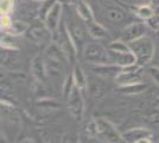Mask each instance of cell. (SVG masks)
Segmentation results:
<instances>
[{"mask_svg":"<svg viewBox=\"0 0 159 143\" xmlns=\"http://www.w3.org/2000/svg\"><path fill=\"white\" fill-rule=\"evenodd\" d=\"M132 53L135 56L137 64L141 68L147 66L150 62H152L154 54H156V45L151 37L144 36L137 41L128 43Z\"/></svg>","mask_w":159,"mask_h":143,"instance_id":"obj_1","label":"cell"},{"mask_svg":"<svg viewBox=\"0 0 159 143\" xmlns=\"http://www.w3.org/2000/svg\"><path fill=\"white\" fill-rule=\"evenodd\" d=\"M51 37H52V42H55L63 50V53L66 55L69 63H74L75 56H76V53H77V48H76L75 43L71 40V36L69 34L66 24L62 23L60 29L55 34L51 35Z\"/></svg>","mask_w":159,"mask_h":143,"instance_id":"obj_2","label":"cell"},{"mask_svg":"<svg viewBox=\"0 0 159 143\" xmlns=\"http://www.w3.org/2000/svg\"><path fill=\"white\" fill-rule=\"evenodd\" d=\"M82 56L87 62L92 64H103L109 63L108 49L103 47L99 41L87 42L82 48Z\"/></svg>","mask_w":159,"mask_h":143,"instance_id":"obj_3","label":"cell"},{"mask_svg":"<svg viewBox=\"0 0 159 143\" xmlns=\"http://www.w3.org/2000/svg\"><path fill=\"white\" fill-rule=\"evenodd\" d=\"M96 126H98V137L101 141L107 143H119L122 141V137L114 124L105 118H95Z\"/></svg>","mask_w":159,"mask_h":143,"instance_id":"obj_4","label":"cell"},{"mask_svg":"<svg viewBox=\"0 0 159 143\" xmlns=\"http://www.w3.org/2000/svg\"><path fill=\"white\" fill-rule=\"evenodd\" d=\"M66 102L68 111L71 117L75 118V121L81 122L84 115V99L82 95V91L75 87L66 98Z\"/></svg>","mask_w":159,"mask_h":143,"instance_id":"obj_5","label":"cell"},{"mask_svg":"<svg viewBox=\"0 0 159 143\" xmlns=\"http://www.w3.org/2000/svg\"><path fill=\"white\" fill-rule=\"evenodd\" d=\"M62 13H63V4L62 1L57 0L55 5L51 7V10L48 12L45 19L43 21L44 25L49 30L50 35L55 34L61 26V19H62Z\"/></svg>","mask_w":159,"mask_h":143,"instance_id":"obj_6","label":"cell"},{"mask_svg":"<svg viewBox=\"0 0 159 143\" xmlns=\"http://www.w3.org/2000/svg\"><path fill=\"white\" fill-rule=\"evenodd\" d=\"M140 66L137 63L127 66L121 69L119 75L115 78V82L119 86H125V85H129V83H134V82L141 81V75H140Z\"/></svg>","mask_w":159,"mask_h":143,"instance_id":"obj_7","label":"cell"},{"mask_svg":"<svg viewBox=\"0 0 159 143\" xmlns=\"http://www.w3.org/2000/svg\"><path fill=\"white\" fill-rule=\"evenodd\" d=\"M146 32H147V25L145 23H141V21L132 23L124 29L121 40H124L127 43H131V42L137 41L141 37L146 36Z\"/></svg>","mask_w":159,"mask_h":143,"instance_id":"obj_8","label":"cell"},{"mask_svg":"<svg viewBox=\"0 0 159 143\" xmlns=\"http://www.w3.org/2000/svg\"><path fill=\"white\" fill-rule=\"evenodd\" d=\"M103 12L105 16L113 23H121L126 19V11L122 7L118 6L116 4L111 2V1H105L103 2Z\"/></svg>","mask_w":159,"mask_h":143,"instance_id":"obj_9","label":"cell"},{"mask_svg":"<svg viewBox=\"0 0 159 143\" xmlns=\"http://www.w3.org/2000/svg\"><path fill=\"white\" fill-rule=\"evenodd\" d=\"M108 60H109V63L119 66L121 68L137 63L135 56L132 51L131 53H116V51L108 49Z\"/></svg>","mask_w":159,"mask_h":143,"instance_id":"obj_10","label":"cell"},{"mask_svg":"<svg viewBox=\"0 0 159 143\" xmlns=\"http://www.w3.org/2000/svg\"><path fill=\"white\" fill-rule=\"evenodd\" d=\"M153 135V131L147 128H132L121 134L122 141L126 143H137L143 138H147Z\"/></svg>","mask_w":159,"mask_h":143,"instance_id":"obj_11","label":"cell"},{"mask_svg":"<svg viewBox=\"0 0 159 143\" xmlns=\"http://www.w3.org/2000/svg\"><path fill=\"white\" fill-rule=\"evenodd\" d=\"M66 27H68V31H69V34L71 36V40L75 43L77 50H79V48L84 47V44L87 43L86 37H87V34H88L87 27L84 29L82 25H80L79 23H75V21H73L69 25H66Z\"/></svg>","mask_w":159,"mask_h":143,"instance_id":"obj_12","label":"cell"},{"mask_svg":"<svg viewBox=\"0 0 159 143\" xmlns=\"http://www.w3.org/2000/svg\"><path fill=\"white\" fill-rule=\"evenodd\" d=\"M31 73H32L33 78L37 81L44 82L48 76L47 66H45V61L44 57H42L40 55H36L31 61Z\"/></svg>","mask_w":159,"mask_h":143,"instance_id":"obj_13","label":"cell"},{"mask_svg":"<svg viewBox=\"0 0 159 143\" xmlns=\"http://www.w3.org/2000/svg\"><path fill=\"white\" fill-rule=\"evenodd\" d=\"M121 67L115 66L113 63H103V64H93L92 70L94 74L102 76V78H116L121 72Z\"/></svg>","mask_w":159,"mask_h":143,"instance_id":"obj_14","label":"cell"},{"mask_svg":"<svg viewBox=\"0 0 159 143\" xmlns=\"http://www.w3.org/2000/svg\"><path fill=\"white\" fill-rule=\"evenodd\" d=\"M87 27V31H88V35L95 40V41H102L108 37V31L107 29L102 24H100L98 21H88V23H84Z\"/></svg>","mask_w":159,"mask_h":143,"instance_id":"obj_15","label":"cell"},{"mask_svg":"<svg viewBox=\"0 0 159 143\" xmlns=\"http://www.w3.org/2000/svg\"><path fill=\"white\" fill-rule=\"evenodd\" d=\"M47 34H50L49 30L47 29V26L44 25H36V26L30 27L27 30V32L25 34V36L27 37V40L30 42H32L34 44H39L45 40Z\"/></svg>","mask_w":159,"mask_h":143,"instance_id":"obj_16","label":"cell"},{"mask_svg":"<svg viewBox=\"0 0 159 143\" xmlns=\"http://www.w3.org/2000/svg\"><path fill=\"white\" fill-rule=\"evenodd\" d=\"M75 10H76V13L79 16L80 18L84 23H88V21H94V13H93V10L92 7L89 6V4H87L86 1L83 0H80L76 2L75 5Z\"/></svg>","mask_w":159,"mask_h":143,"instance_id":"obj_17","label":"cell"},{"mask_svg":"<svg viewBox=\"0 0 159 143\" xmlns=\"http://www.w3.org/2000/svg\"><path fill=\"white\" fill-rule=\"evenodd\" d=\"M30 27L27 25V23L23 21H12V24L10 25V26L7 27L6 30L4 31V34H7L10 35V36H21V35H25L27 32V30H29Z\"/></svg>","mask_w":159,"mask_h":143,"instance_id":"obj_18","label":"cell"},{"mask_svg":"<svg viewBox=\"0 0 159 143\" xmlns=\"http://www.w3.org/2000/svg\"><path fill=\"white\" fill-rule=\"evenodd\" d=\"M73 79L75 82V87H77L79 89L83 91L87 87V76L84 74V70L83 68L79 66V64H75L73 68Z\"/></svg>","mask_w":159,"mask_h":143,"instance_id":"obj_19","label":"cell"},{"mask_svg":"<svg viewBox=\"0 0 159 143\" xmlns=\"http://www.w3.org/2000/svg\"><path fill=\"white\" fill-rule=\"evenodd\" d=\"M147 89V85L144 82H134V83H129V85H125V86H119V92L122 94H139L143 93L144 91Z\"/></svg>","mask_w":159,"mask_h":143,"instance_id":"obj_20","label":"cell"},{"mask_svg":"<svg viewBox=\"0 0 159 143\" xmlns=\"http://www.w3.org/2000/svg\"><path fill=\"white\" fill-rule=\"evenodd\" d=\"M135 14L139 17L140 19L146 21L157 13H156V11H154V8L152 7L151 4H143V5L135 7Z\"/></svg>","mask_w":159,"mask_h":143,"instance_id":"obj_21","label":"cell"},{"mask_svg":"<svg viewBox=\"0 0 159 143\" xmlns=\"http://www.w3.org/2000/svg\"><path fill=\"white\" fill-rule=\"evenodd\" d=\"M107 49L113 50V51H116V53H131V51H132V50H131V47H129V44H128L127 42L124 41V40L112 41L109 44H108Z\"/></svg>","mask_w":159,"mask_h":143,"instance_id":"obj_22","label":"cell"},{"mask_svg":"<svg viewBox=\"0 0 159 143\" xmlns=\"http://www.w3.org/2000/svg\"><path fill=\"white\" fill-rule=\"evenodd\" d=\"M11 37H13V36H10V35H7V34L4 35V37H1V48H2L4 50H8V51H17V50H18V47H17L16 43L11 40Z\"/></svg>","mask_w":159,"mask_h":143,"instance_id":"obj_23","label":"cell"},{"mask_svg":"<svg viewBox=\"0 0 159 143\" xmlns=\"http://www.w3.org/2000/svg\"><path fill=\"white\" fill-rule=\"evenodd\" d=\"M74 88H75V82H74V79H73V74H69L66 78V80L63 82V87H62V93H63L64 99L70 94V92Z\"/></svg>","mask_w":159,"mask_h":143,"instance_id":"obj_24","label":"cell"},{"mask_svg":"<svg viewBox=\"0 0 159 143\" xmlns=\"http://www.w3.org/2000/svg\"><path fill=\"white\" fill-rule=\"evenodd\" d=\"M87 136L92 137V138H96L98 137V126H96V119L93 118L90 122L87 124L86 131H84Z\"/></svg>","mask_w":159,"mask_h":143,"instance_id":"obj_25","label":"cell"},{"mask_svg":"<svg viewBox=\"0 0 159 143\" xmlns=\"http://www.w3.org/2000/svg\"><path fill=\"white\" fill-rule=\"evenodd\" d=\"M14 0H0V11L1 14H10L13 11Z\"/></svg>","mask_w":159,"mask_h":143,"instance_id":"obj_26","label":"cell"},{"mask_svg":"<svg viewBox=\"0 0 159 143\" xmlns=\"http://www.w3.org/2000/svg\"><path fill=\"white\" fill-rule=\"evenodd\" d=\"M147 74L150 75V78L159 86V67H157V66L148 67L147 68Z\"/></svg>","mask_w":159,"mask_h":143,"instance_id":"obj_27","label":"cell"},{"mask_svg":"<svg viewBox=\"0 0 159 143\" xmlns=\"http://www.w3.org/2000/svg\"><path fill=\"white\" fill-rule=\"evenodd\" d=\"M146 25L148 27H151L154 31H159V17L157 14H154L152 18L146 21Z\"/></svg>","mask_w":159,"mask_h":143,"instance_id":"obj_28","label":"cell"},{"mask_svg":"<svg viewBox=\"0 0 159 143\" xmlns=\"http://www.w3.org/2000/svg\"><path fill=\"white\" fill-rule=\"evenodd\" d=\"M12 19L10 17V14H1V18H0V23H1V30L5 31L7 27L12 24Z\"/></svg>","mask_w":159,"mask_h":143,"instance_id":"obj_29","label":"cell"},{"mask_svg":"<svg viewBox=\"0 0 159 143\" xmlns=\"http://www.w3.org/2000/svg\"><path fill=\"white\" fill-rule=\"evenodd\" d=\"M40 100L47 104V105H42V107H44V109L53 110V109H56V107H58V106H60V105L55 102V100H51V99H40Z\"/></svg>","mask_w":159,"mask_h":143,"instance_id":"obj_30","label":"cell"},{"mask_svg":"<svg viewBox=\"0 0 159 143\" xmlns=\"http://www.w3.org/2000/svg\"><path fill=\"white\" fill-rule=\"evenodd\" d=\"M76 143H93V142H92V137L87 136L86 134H84V135H80Z\"/></svg>","mask_w":159,"mask_h":143,"instance_id":"obj_31","label":"cell"},{"mask_svg":"<svg viewBox=\"0 0 159 143\" xmlns=\"http://www.w3.org/2000/svg\"><path fill=\"white\" fill-rule=\"evenodd\" d=\"M151 5L152 7L154 8V11H156V13L159 14V0H152V2H151Z\"/></svg>","mask_w":159,"mask_h":143,"instance_id":"obj_32","label":"cell"},{"mask_svg":"<svg viewBox=\"0 0 159 143\" xmlns=\"http://www.w3.org/2000/svg\"><path fill=\"white\" fill-rule=\"evenodd\" d=\"M137 143H152V141L150 140V137H147V138H143V140H140V141H138Z\"/></svg>","mask_w":159,"mask_h":143,"instance_id":"obj_33","label":"cell"}]
</instances>
